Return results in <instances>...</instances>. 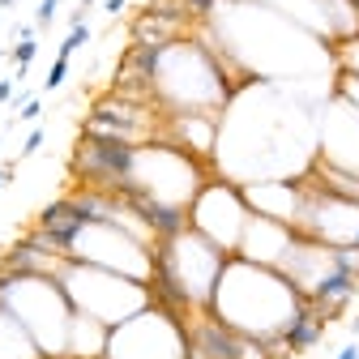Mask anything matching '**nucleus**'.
Listing matches in <instances>:
<instances>
[{
  "label": "nucleus",
  "mask_w": 359,
  "mask_h": 359,
  "mask_svg": "<svg viewBox=\"0 0 359 359\" xmlns=\"http://www.w3.org/2000/svg\"><path fill=\"white\" fill-rule=\"evenodd\" d=\"M304 308H308V299L295 291V283L283 269L252 265L244 257H227L218 287H214V299H210L214 317L227 330H236L240 338L269 346V359H291L283 338Z\"/></svg>",
  "instance_id": "1"
},
{
  "label": "nucleus",
  "mask_w": 359,
  "mask_h": 359,
  "mask_svg": "<svg viewBox=\"0 0 359 359\" xmlns=\"http://www.w3.org/2000/svg\"><path fill=\"white\" fill-rule=\"evenodd\" d=\"M240 86H248V81L197 34V26H193V34L158 48L150 60V103L158 111L222 116Z\"/></svg>",
  "instance_id": "2"
},
{
  "label": "nucleus",
  "mask_w": 359,
  "mask_h": 359,
  "mask_svg": "<svg viewBox=\"0 0 359 359\" xmlns=\"http://www.w3.org/2000/svg\"><path fill=\"white\" fill-rule=\"evenodd\" d=\"M214 175L210 163L175 150L167 142H146L128 150V171H124V193L142 205L150 227L163 236L189 227V205L201 193V184Z\"/></svg>",
  "instance_id": "3"
},
{
  "label": "nucleus",
  "mask_w": 359,
  "mask_h": 359,
  "mask_svg": "<svg viewBox=\"0 0 359 359\" xmlns=\"http://www.w3.org/2000/svg\"><path fill=\"white\" fill-rule=\"evenodd\" d=\"M222 265H227V252L218 244H210L193 227H180V231L163 236L154 248V283H150L154 304L175 308L180 317L205 312L214 299Z\"/></svg>",
  "instance_id": "4"
},
{
  "label": "nucleus",
  "mask_w": 359,
  "mask_h": 359,
  "mask_svg": "<svg viewBox=\"0 0 359 359\" xmlns=\"http://www.w3.org/2000/svg\"><path fill=\"white\" fill-rule=\"evenodd\" d=\"M0 299L9 312L30 330L39 351L48 359H65L69 351V325H73V304L60 287V278L48 274H22V269H0Z\"/></svg>",
  "instance_id": "5"
},
{
  "label": "nucleus",
  "mask_w": 359,
  "mask_h": 359,
  "mask_svg": "<svg viewBox=\"0 0 359 359\" xmlns=\"http://www.w3.org/2000/svg\"><path fill=\"white\" fill-rule=\"evenodd\" d=\"M60 252L69 261L95 265V269H111L133 283H154V244L137 240L133 231L116 227V222H99V218H81L77 227L65 236Z\"/></svg>",
  "instance_id": "6"
},
{
  "label": "nucleus",
  "mask_w": 359,
  "mask_h": 359,
  "mask_svg": "<svg viewBox=\"0 0 359 359\" xmlns=\"http://www.w3.org/2000/svg\"><path fill=\"white\" fill-rule=\"evenodd\" d=\"M60 287L73 304V312H86V317L103 321L107 330L128 321L133 312H142L154 304V291L146 283H133L124 274H111V269H95V265H81V261H69L65 274H60Z\"/></svg>",
  "instance_id": "7"
},
{
  "label": "nucleus",
  "mask_w": 359,
  "mask_h": 359,
  "mask_svg": "<svg viewBox=\"0 0 359 359\" xmlns=\"http://www.w3.org/2000/svg\"><path fill=\"white\" fill-rule=\"evenodd\" d=\"M107 359H189V317L167 304H150L111 325Z\"/></svg>",
  "instance_id": "8"
},
{
  "label": "nucleus",
  "mask_w": 359,
  "mask_h": 359,
  "mask_svg": "<svg viewBox=\"0 0 359 359\" xmlns=\"http://www.w3.org/2000/svg\"><path fill=\"white\" fill-rule=\"evenodd\" d=\"M248 214H252V210H248L244 189L236 184V180L210 175L205 184H201V193L193 197V205H189V227L201 231L210 244H218L227 257H236L240 236H244V227H248Z\"/></svg>",
  "instance_id": "9"
},
{
  "label": "nucleus",
  "mask_w": 359,
  "mask_h": 359,
  "mask_svg": "<svg viewBox=\"0 0 359 359\" xmlns=\"http://www.w3.org/2000/svg\"><path fill=\"white\" fill-rule=\"evenodd\" d=\"M299 240V231L291 222H278V218H265V214H248V227L240 236V248L236 257L252 261V265H269V269H283L291 244Z\"/></svg>",
  "instance_id": "10"
},
{
  "label": "nucleus",
  "mask_w": 359,
  "mask_h": 359,
  "mask_svg": "<svg viewBox=\"0 0 359 359\" xmlns=\"http://www.w3.org/2000/svg\"><path fill=\"white\" fill-rule=\"evenodd\" d=\"M240 189H244V201L252 214H265V218H278V222L295 227L299 197H304L299 180H252V184H240Z\"/></svg>",
  "instance_id": "11"
},
{
  "label": "nucleus",
  "mask_w": 359,
  "mask_h": 359,
  "mask_svg": "<svg viewBox=\"0 0 359 359\" xmlns=\"http://www.w3.org/2000/svg\"><path fill=\"white\" fill-rule=\"evenodd\" d=\"M0 359H48L39 351V342L30 338V330L9 312L5 299H0Z\"/></svg>",
  "instance_id": "12"
},
{
  "label": "nucleus",
  "mask_w": 359,
  "mask_h": 359,
  "mask_svg": "<svg viewBox=\"0 0 359 359\" xmlns=\"http://www.w3.org/2000/svg\"><path fill=\"white\" fill-rule=\"evenodd\" d=\"M325 325H330V317H321V312L308 304V308L299 312V317H295V325L287 330V338H283V342H287V351H291V355L312 351V346H317V342L325 338Z\"/></svg>",
  "instance_id": "13"
},
{
  "label": "nucleus",
  "mask_w": 359,
  "mask_h": 359,
  "mask_svg": "<svg viewBox=\"0 0 359 359\" xmlns=\"http://www.w3.org/2000/svg\"><path fill=\"white\" fill-rule=\"evenodd\" d=\"M334 60H338V73L359 77V34L346 39V43H338V48H334Z\"/></svg>",
  "instance_id": "14"
},
{
  "label": "nucleus",
  "mask_w": 359,
  "mask_h": 359,
  "mask_svg": "<svg viewBox=\"0 0 359 359\" xmlns=\"http://www.w3.org/2000/svg\"><path fill=\"white\" fill-rule=\"evenodd\" d=\"M86 43H90V26H86V22H73L69 34L60 39V52H56V56H73L77 48H86Z\"/></svg>",
  "instance_id": "15"
},
{
  "label": "nucleus",
  "mask_w": 359,
  "mask_h": 359,
  "mask_svg": "<svg viewBox=\"0 0 359 359\" xmlns=\"http://www.w3.org/2000/svg\"><path fill=\"white\" fill-rule=\"evenodd\" d=\"M69 65H73V56H56V65L48 69V81H43V90H60L65 77H69Z\"/></svg>",
  "instance_id": "16"
},
{
  "label": "nucleus",
  "mask_w": 359,
  "mask_h": 359,
  "mask_svg": "<svg viewBox=\"0 0 359 359\" xmlns=\"http://www.w3.org/2000/svg\"><path fill=\"white\" fill-rule=\"evenodd\" d=\"M43 142H48V128H43V124H34V128L26 133V142H22V158L39 154V150H43Z\"/></svg>",
  "instance_id": "17"
},
{
  "label": "nucleus",
  "mask_w": 359,
  "mask_h": 359,
  "mask_svg": "<svg viewBox=\"0 0 359 359\" xmlns=\"http://www.w3.org/2000/svg\"><path fill=\"white\" fill-rule=\"evenodd\" d=\"M56 9H60V0H39V9H34V26H39V30H48V26H52V18H56Z\"/></svg>",
  "instance_id": "18"
},
{
  "label": "nucleus",
  "mask_w": 359,
  "mask_h": 359,
  "mask_svg": "<svg viewBox=\"0 0 359 359\" xmlns=\"http://www.w3.org/2000/svg\"><path fill=\"white\" fill-rule=\"evenodd\" d=\"M18 116H22V120H26V124H34V120H39V116H43V99H34V95H30V99H26V103H22V107H18Z\"/></svg>",
  "instance_id": "19"
},
{
  "label": "nucleus",
  "mask_w": 359,
  "mask_h": 359,
  "mask_svg": "<svg viewBox=\"0 0 359 359\" xmlns=\"http://www.w3.org/2000/svg\"><path fill=\"white\" fill-rule=\"evenodd\" d=\"M18 99V77H0V103H13Z\"/></svg>",
  "instance_id": "20"
},
{
  "label": "nucleus",
  "mask_w": 359,
  "mask_h": 359,
  "mask_svg": "<svg viewBox=\"0 0 359 359\" xmlns=\"http://www.w3.org/2000/svg\"><path fill=\"white\" fill-rule=\"evenodd\" d=\"M334 359H359V342H346V346H342Z\"/></svg>",
  "instance_id": "21"
},
{
  "label": "nucleus",
  "mask_w": 359,
  "mask_h": 359,
  "mask_svg": "<svg viewBox=\"0 0 359 359\" xmlns=\"http://www.w3.org/2000/svg\"><path fill=\"white\" fill-rule=\"evenodd\" d=\"M124 5H128V0H107V5H103V9H107V13L116 18V13H124Z\"/></svg>",
  "instance_id": "22"
},
{
  "label": "nucleus",
  "mask_w": 359,
  "mask_h": 359,
  "mask_svg": "<svg viewBox=\"0 0 359 359\" xmlns=\"http://www.w3.org/2000/svg\"><path fill=\"white\" fill-rule=\"evenodd\" d=\"M9 180H13V167H0V189H5Z\"/></svg>",
  "instance_id": "23"
},
{
  "label": "nucleus",
  "mask_w": 359,
  "mask_h": 359,
  "mask_svg": "<svg viewBox=\"0 0 359 359\" xmlns=\"http://www.w3.org/2000/svg\"><path fill=\"white\" fill-rule=\"evenodd\" d=\"M77 5H81V9H86V13H90V5H95V0H77Z\"/></svg>",
  "instance_id": "24"
},
{
  "label": "nucleus",
  "mask_w": 359,
  "mask_h": 359,
  "mask_svg": "<svg viewBox=\"0 0 359 359\" xmlns=\"http://www.w3.org/2000/svg\"><path fill=\"white\" fill-rule=\"evenodd\" d=\"M0 9H13V0H0Z\"/></svg>",
  "instance_id": "25"
},
{
  "label": "nucleus",
  "mask_w": 359,
  "mask_h": 359,
  "mask_svg": "<svg viewBox=\"0 0 359 359\" xmlns=\"http://www.w3.org/2000/svg\"><path fill=\"white\" fill-rule=\"evenodd\" d=\"M355 334H359V317H355Z\"/></svg>",
  "instance_id": "26"
},
{
  "label": "nucleus",
  "mask_w": 359,
  "mask_h": 359,
  "mask_svg": "<svg viewBox=\"0 0 359 359\" xmlns=\"http://www.w3.org/2000/svg\"><path fill=\"white\" fill-rule=\"evenodd\" d=\"M355 9H359V0H355Z\"/></svg>",
  "instance_id": "27"
}]
</instances>
